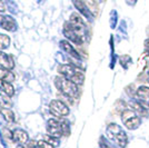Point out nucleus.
<instances>
[{"label":"nucleus","instance_id":"obj_5","mask_svg":"<svg viewBox=\"0 0 149 148\" xmlns=\"http://www.w3.org/2000/svg\"><path fill=\"white\" fill-rule=\"evenodd\" d=\"M121 120L124 125L130 130L137 129L140 126V116H138L132 109H125L121 111Z\"/></svg>","mask_w":149,"mask_h":148},{"label":"nucleus","instance_id":"obj_7","mask_svg":"<svg viewBox=\"0 0 149 148\" xmlns=\"http://www.w3.org/2000/svg\"><path fill=\"white\" fill-rule=\"evenodd\" d=\"M49 110L54 116H56V117H58V118L66 117L69 114L68 106L66 105L63 101L58 100V99H54V100L50 101Z\"/></svg>","mask_w":149,"mask_h":148},{"label":"nucleus","instance_id":"obj_2","mask_svg":"<svg viewBox=\"0 0 149 148\" xmlns=\"http://www.w3.org/2000/svg\"><path fill=\"white\" fill-rule=\"evenodd\" d=\"M58 73L60 75H62L63 77H66L69 80L74 81V84H77L78 86H80L84 84V80H85V75L81 71L80 69L76 66H72V65H60L57 68Z\"/></svg>","mask_w":149,"mask_h":148},{"label":"nucleus","instance_id":"obj_8","mask_svg":"<svg viewBox=\"0 0 149 148\" xmlns=\"http://www.w3.org/2000/svg\"><path fill=\"white\" fill-rule=\"evenodd\" d=\"M136 97L137 100L140 101L143 106L147 108L149 107V87L148 86H140L136 90Z\"/></svg>","mask_w":149,"mask_h":148},{"label":"nucleus","instance_id":"obj_28","mask_svg":"<svg viewBox=\"0 0 149 148\" xmlns=\"http://www.w3.org/2000/svg\"><path fill=\"white\" fill-rule=\"evenodd\" d=\"M18 148H28V147H24V146H19Z\"/></svg>","mask_w":149,"mask_h":148},{"label":"nucleus","instance_id":"obj_19","mask_svg":"<svg viewBox=\"0 0 149 148\" xmlns=\"http://www.w3.org/2000/svg\"><path fill=\"white\" fill-rule=\"evenodd\" d=\"M10 45V38L7 35L0 34V49H6Z\"/></svg>","mask_w":149,"mask_h":148},{"label":"nucleus","instance_id":"obj_1","mask_svg":"<svg viewBox=\"0 0 149 148\" xmlns=\"http://www.w3.org/2000/svg\"><path fill=\"white\" fill-rule=\"evenodd\" d=\"M55 86L60 93L66 96L67 98H74L79 95L78 85L74 81L69 80L66 77H56L55 78Z\"/></svg>","mask_w":149,"mask_h":148},{"label":"nucleus","instance_id":"obj_9","mask_svg":"<svg viewBox=\"0 0 149 148\" xmlns=\"http://www.w3.org/2000/svg\"><path fill=\"white\" fill-rule=\"evenodd\" d=\"M0 27L7 31H13L17 28V24L13 17L0 15Z\"/></svg>","mask_w":149,"mask_h":148},{"label":"nucleus","instance_id":"obj_29","mask_svg":"<svg viewBox=\"0 0 149 148\" xmlns=\"http://www.w3.org/2000/svg\"><path fill=\"white\" fill-rule=\"evenodd\" d=\"M147 55H148V56H149V49H148V50H147Z\"/></svg>","mask_w":149,"mask_h":148},{"label":"nucleus","instance_id":"obj_10","mask_svg":"<svg viewBox=\"0 0 149 148\" xmlns=\"http://www.w3.org/2000/svg\"><path fill=\"white\" fill-rule=\"evenodd\" d=\"M128 106L130 107V109L136 112L138 116L140 117H147L148 116V110H147V107L143 106L140 101L138 100H131L130 103L128 104Z\"/></svg>","mask_w":149,"mask_h":148},{"label":"nucleus","instance_id":"obj_6","mask_svg":"<svg viewBox=\"0 0 149 148\" xmlns=\"http://www.w3.org/2000/svg\"><path fill=\"white\" fill-rule=\"evenodd\" d=\"M63 35L66 36V38H68V40L72 41L76 45H82L85 41V34L74 29L69 21L65 22L63 25Z\"/></svg>","mask_w":149,"mask_h":148},{"label":"nucleus","instance_id":"obj_15","mask_svg":"<svg viewBox=\"0 0 149 148\" xmlns=\"http://www.w3.org/2000/svg\"><path fill=\"white\" fill-rule=\"evenodd\" d=\"M13 80H15V76L9 69L0 67V81H6L11 84Z\"/></svg>","mask_w":149,"mask_h":148},{"label":"nucleus","instance_id":"obj_13","mask_svg":"<svg viewBox=\"0 0 149 148\" xmlns=\"http://www.w3.org/2000/svg\"><path fill=\"white\" fill-rule=\"evenodd\" d=\"M72 2H74V6L76 7V9L81 13V15H84L86 18H89L90 17V10H89V8H88L87 3H86V1L85 0H72Z\"/></svg>","mask_w":149,"mask_h":148},{"label":"nucleus","instance_id":"obj_12","mask_svg":"<svg viewBox=\"0 0 149 148\" xmlns=\"http://www.w3.org/2000/svg\"><path fill=\"white\" fill-rule=\"evenodd\" d=\"M0 67L1 68H6L11 70L15 67V62L13 60V57L10 55H7L5 52L0 51Z\"/></svg>","mask_w":149,"mask_h":148},{"label":"nucleus","instance_id":"obj_11","mask_svg":"<svg viewBox=\"0 0 149 148\" xmlns=\"http://www.w3.org/2000/svg\"><path fill=\"white\" fill-rule=\"evenodd\" d=\"M13 142H18L20 145H24L26 142H28L29 136L28 133L22 129H15L13 131Z\"/></svg>","mask_w":149,"mask_h":148},{"label":"nucleus","instance_id":"obj_4","mask_svg":"<svg viewBox=\"0 0 149 148\" xmlns=\"http://www.w3.org/2000/svg\"><path fill=\"white\" fill-rule=\"evenodd\" d=\"M107 131L109 136L111 137L115 142L118 144L119 147L125 148L128 144V137L126 135V133L124 131V129L117 125V124L112 123L108 125V128H107Z\"/></svg>","mask_w":149,"mask_h":148},{"label":"nucleus","instance_id":"obj_16","mask_svg":"<svg viewBox=\"0 0 149 148\" xmlns=\"http://www.w3.org/2000/svg\"><path fill=\"white\" fill-rule=\"evenodd\" d=\"M0 93L5 94L9 97H13V94H15V89L13 86L10 82H6V81H1L0 84Z\"/></svg>","mask_w":149,"mask_h":148},{"label":"nucleus","instance_id":"obj_27","mask_svg":"<svg viewBox=\"0 0 149 148\" xmlns=\"http://www.w3.org/2000/svg\"><path fill=\"white\" fill-rule=\"evenodd\" d=\"M147 77H148V78H147V80L149 81V71H148V73H147Z\"/></svg>","mask_w":149,"mask_h":148},{"label":"nucleus","instance_id":"obj_22","mask_svg":"<svg viewBox=\"0 0 149 148\" xmlns=\"http://www.w3.org/2000/svg\"><path fill=\"white\" fill-rule=\"evenodd\" d=\"M126 62H131V58L129 56H123L120 58V64L124 66L125 68H127V64Z\"/></svg>","mask_w":149,"mask_h":148},{"label":"nucleus","instance_id":"obj_23","mask_svg":"<svg viewBox=\"0 0 149 148\" xmlns=\"http://www.w3.org/2000/svg\"><path fill=\"white\" fill-rule=\"evenodd\" d=\"M99 144H100V147H101V148H111V147H110V145L108 144V142L106 140L104 137H101V138H100Z\"/></svg>","mask_w":149,"mask_h":148},{"label":"nucleus","instance_id":"obj_24","mask_svg":"<svg viewBox=\"0 0 149 148\" xmlns=\"http://www.w3.org/2000/svg\"><path fill=\"white\" fill-rule=\"evenodd\" d=\"M1 11H5V5H3V2L0 0V13Z\"/></svg>","mask_w":149,"mask_h":148},{"label":"nucleus","instance_id":"obj_25","mask_svg":"<svg viewBox=\"0 0 149 148\" xmlns=\"http://www.w3.org/2000/svg\"><path fill=\"white\" fill-rule=\"evenodd\" d=\"M145 46H146V48H148L149 49V38L145 41Z\"/></svg>","mask_w":149,"mask_h":148},{"label":"nucleus","instance_id":"obj_3","mask_svg":"<svg viewBox=\"0 0 149 148\" xmlns=\"http://www.w3.org/2000/svg\"><path fill=\"white\" fill-rule=\"evenodd\" d=\"M47 130L49 133V135L54 136V137H61V136H69L70 134V127L67 120L65 119H49L48 124H47Z\"/></svg>","mask_w":149,"mask_h":148},{"label":"nucleus","instance_id":"obj_18","mask_svg":"<svg viewBox=\"0 0 149 148\" xmlns=\"http://www.w3.org/2000/svg\"><path fill=\"white\" fill-rule=\"evenodd\" d=\"M0 106H1L2 108H9V107L11 106L10 97L5 95V94L0 93Z\"/></svg>","mask_w":149,"mask_h":148},{"label":"nucleus","instance_id":"obj_21","mask_svg":"<svg viewBox=\"0 0 149 148\" xmlns=\"http://www.w3.org/2000/svg\"><path fill=\"white\" fill-rule=\"evenodd\" d=\"M37 147L38 148H55V147H52L51 145H49L46 140H38Z\"/></svg>","mask_w":149,"mask_h":148},{"label":"nucleus","instance_id":"obj_26","mask_svg":"<svg viewBox=\"0 0 149 148\" xmlns=\"http://www.w3.org/2000/svg\"><path fill=\"white\" fill-rule=\"evenodd\" d=\"M137 0H131L130 1V5H135V2H136Z\"/></svg>","mask_w":149,"mask_h":148},{"label":"nucleus","instance_id":"obj_20","mask_svg":"<svg viewBox=\"0 0 149 148\" xmlns=\"http://www.w3.org/2000/svg\"><path fill=\"white\" fill-rule=\"evenodd\" d=\"M44 140L48 142L49 145H51L52 147H58L59 146V140H58V138L57 137H54V136H45L44 137Z\"/></svg>","mask_w":149,"mask_h":148},{"label":"nucleus","instance_id":"obj_14","mask_svg":"<svg viewBox=\"0 0 149 148\" xmlns=\"http://www.w3.org/2000/svg\"><path fill=\"white\" fill-rule=\"evenodd\" d=\"M60 47H61L62 49L65 50L67 54H69V55L71 56V57L76 58L77 60H80L79 54L77 52V50L71 46V43H69V41H67V40H61V41H60Z\"/></svg>","mask_w":149,"mask_h":148},{"label":"nucleus","instance_id":"obj_17","mask_svg":"<svg viewBox=\"0 0 149 148\" xmlns=\"http://www.w3.org/2000/svg\"><path fill=\"white\" fill-rule=\"evenodd\" d=\"M1 114H2L3 118L6 119V121H8V123H13L15 121V114L9 108H2Z\"/></svg>","mask_w":149,"mask_h":148}]
</instances>
